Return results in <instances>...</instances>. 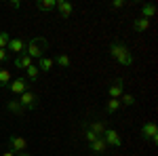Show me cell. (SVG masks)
Returning <instances> with one entry per match:
<instances>
[{
  "label": "cell",
  "mask_w": 158,
  "mask_h": 156,
  "mask_svg": "<svg viewBox=\"0 0 158 156\" xmlns=\"http://www.w3.org/2000/svg\"><path fill=\"white\" fill-rule=\"evenodd\" d=\"M38 76H40V70L36 68V63H34V65H30V68H27V78H30L32 82H36Z\"/></svg>",
  "instance_id": "23"
},
{
  "label": "cell",
  "mask_w": 158,
  "mask_h": 156,
  "mask_svg": "<svg viewBox=\"0 0 158 156\" xmlns=\"http://www.w3.org/2000/svg\"><path fill=\"white\" fill-rule=\"evenodd\" d=\"M21 106H23V110H36V106H38V97L32 93V91H25V93H21L19 95V99H17Z\"/></svg>",
  "instance_id": "4"
},
{
  "label": "cell",
  "mask_w": 158,
  "mask_h": 156,
  "mask_svg": "<svg viewBox=\"0 0 158 156\" xmlns=\"http://www.w3.org/2000/svg\"><path fill=\"white\" fill-rule=\"evenodd\" d=\"M118 101H120V106H133V103H135V97L131 95V93H122V95L118 97Z\"/></svg>",
  "instance_id": "22"
},
{
  "label": "cell",
  "mask_w": 158,
  "mask_h": 156,
  "mask_svg": "<svg viewBox=\"0 0 158 156\" xmlns=\"http://www.w3.org/2000/svg\"><path fill=\"white\" fill-rule=\"evenodd\" d=\"M6 59H9V53H6V48H0V63H4Z\"/></svg>",
  "instance_id": "27"
},
{
  "label": "cell",
  "mask_w": 158,
  "mask_h": 156,
  "mask_svg": "<svg viewBox=\"0 0 158 156\" xmlns=\"http://www.w3.org/2000/svg\"><path fill=\"white\" fill-rule=\"evenodd\" d=\"M11 9H15V11H17V9H21V2H19V0H13V2H11Z\"/></svg>",
  "instance_id": "28"
},
{
  "label": "cell",
  "mask_w": 158,
  "mask_h": 156,
  "mask_svg": "<svg viewBox=\"0 0 158 156\" xmlns=\"http://www.w3.org/2000/svg\"><path fill=\"white\" fill-rule=\"evenodd\" d=\"M25 48H27V42L21 40V38H11L9 44H6V51L15 53L17 57H19V55H25Z\"/></svg>",
  "instance_id": "6"
},
{
  "label": "cell",
  "mask_w": 158,
  "mask_h": 156,
  "mask_svg": "<svg viewBox=\"0 0 158 156\" xmlns=\"http://www.w3.org/2000/svg\"><path fill=\"white\" fill-rule=\"evenodd\" d=\"M9 40H11V36H9L6 32H0V48H6Z\"/></svg>",
  "instance_id": "24"
},
{
  "label": "cell",
  "mask_w": 158,
  "mask_h": 156,
  "mask_svg": "<svg viewBox=\"0 0 158 156\" xmlns=\"http://www.w3.org/2000/svg\"><path fill=\"white\" fill-rule=\"evenodd\" d=\"M9 84H11V72L4 70V68H0V86L4 89V86H9Z\"/></svg>",
  "instance_id": "20"
},
{
  "label": "cell",
  "mask_w": 158,
  "mask_h": 156,
  "mask_svg": "<svg viewBox=\"0 0 158 156\" xmlns=\"http://www.w3.org/2000/svg\"><path fill=\"white\" fill-rule=\"evenodd\" d=\"M124 4H127V2H124V0H114V2H112V4H110V6H112V9H122V6H124Z\"/></svg>",
  "instance_id": "26"
},
{
  "label": "cell",
  "mask_w": 158,
  "mask_h": 156,
  "mask_svg": "<svg viewBox=\"0 0 158 156\" xmlns=\"http://www.w3.org/2000/svg\"><path fill=\"white\" fill-rule=\"evenodd\" d=\"M9 150L15 152V154H21V152L27 150V141H25L21 135H11L9 137Z\"/></svg>",
  "instance_id": "3"
},
{
  "label": "cell",
  "mask_w": 158,
  "mask_h": 156,
  "mask_svg": "<svg viewBox=\"0 0 158 156\" xmlns=\"http://www.w3.org/2000/svg\"><path fill=\"white\" fill-rule=\"evenodd\" d=\"M141 137L143 139H150L152 144H156L158 141V127H156V122H146L143 127H141Z\"/></svg>",
  "instance_id": "5"
},
{
  "label": "cell",
  "mask_w": 158,
  "mask_h": 156,
  "mask_svg": "<svg viewBox=\"0 0 158 156\" xmlns=\"http://www.w3.org/2000/svg\"><path fill=\"white\" fill-rule=\"evenodd\" d=\"M2 156H17V154H15V152H11V150H9V152H4V154H2Z\"/></svg>",
  "instance_id": "29"
},
{
  "label": "cell",
  "mask_w": 158,
  "mask_h": 156,
  "mask_svg": "<svg viewBox=\"0 0 158 156\" xmlns=\"http://www.w3.org/2000/svg\"><path fill=\"white\" fill-rule=\"evenodd\" d=\"M36 6H38V11L51 13V11H55V6H57V0H38Z\"/></svg>",
  "instance_id": "14"
},
{
  "label": "cell",
  "mask_w": 158,
  "mask_h": 156,
  "mask_svg": "<svg viewBox=\"0 0 158 156\" xmlns=\"http://www.w3.org/2000/svg\"><path fill=\"white\" fill-rule=\"evenodd\" d=\"M101 137H103V141L108 145H114V148H120L122 145V137L118 135V131H114V129H106V133H103Z\"/></svg>",
  "instance_id": "7"
},
{
  "label": "cell",
  "mask_w": 158,
  "mask_h": 156,
  "mask_svg": "<svg viewBox=\"0 0 158 156\" xmlns=\"http://www.w3.org/2000/svg\"><path fill=\"white\" fill-rule=\"evenodd\" d=\"M55 9H57V13H59L61 17H70L74 13V4L68 2V0H57V6Z\"/></svg>",
  "instance_id": "11"
},
{
  "label": "cell",
  "mask_w": 158,
  "mask_h": 156,
  "mask_svg": "<svg viewBox=\"0 0 158 156\" xmlns=\"http://www.w3.org/2000/svg\"><path fill=\"white\" fill-rule=\"evenodd\" d=\"M19 156H32V154H30V152H21Z\"/></svg>",
  "instance_id": "30"
},
{
  "label": "cell",
  "mask_w": 158,
  "mask_h": 156,
  "mask_svg": "<svg viewBox=\"0 0 158 156\" xmlns=\"http://www.w3.org/2000/svg\"><path fill=\"white\" fill-rule=\"evenodd\" d=\"M118 110H120V101L118 99H110L108 103H106V112L108 114H116Z\"/></svg>",
  "instance_id": "21"
},
{
  "label": "cell",
  "mask_w": 158,
  "mask_h": 156,
  "mask_svg": "<svg viewBox=\"0 0 158 156\" xmlns=\"http://www.w3.org/2000/svg\"><path fill=\"white\" fill-rule=\"evenodd\" d=\"M30 65H34V59L30 55H19L15 59V68H19V70H27Z\"/></svg>",
  "instance_id": "12"
},
{
  "label": "cell",
  "mask_w": 158,
  "mask_h": 156,
  "mask_svg": "<svg viewBox=\"0 0 158 156\" xmlns=\"http://www.w3.org/2000/svg\"><path fill=\"white\" fill-rule=\"evenodd\" d=\"M110 55L118 61L120 65H124V68L133 65V53H131V48L127 47L124 42H112L110 44Z\"/></svg>",
  "instance_id": "1"
},
{
  "label": "cell",
  "mask_w": 158,
  "mask_h": 156,
  "mask_svg": "<svg viewBox=\"0 0 158 156\" xmlns=\"http://www.w3.org/2000/svg\"><path fill=\"white\" fill-rule=\"evenodd\" d=\"M6 110H9L11 114H17V116H23V114H25L23 106H21L17 99H11V101H6Z\"/></svg>",
  "instance_id": "13"
},
{
  "label": "cell",
  "mask_w": 158,
  "mask_h": 156,
  "mask_svg": "<svg viewBox=\"0 0 158 156\" xmlns=\"http://www.w3.org/2000/svg\"><path fill=\"white\" fill-rule=\"evenodd\" d=\"M89 150H91L93 154H97V156H103L106 152H108V144L103 141V137H97L95 141L89 144Z\"/></svg>",
  "instance_id": "9"
},
{
  "label": "cell",
  "mask_w": 158,
  "mask_h": 156,
  "mask_svg": "<svg viewBox=\"0 0 158 156\" xmlns=\"http://www.w3.org/2000/svg\"><path fill=\"white\" fill-rule=\"evenodd\" d=\"M154 15H156V4L154 2H148V4L141 6V17L143 19H152Z\"/></svg>",
  "instance_id": "16"
},
{
  "label": "cell",
  "mask_w": 158,
  "mask_h": 156,
  "mask_svg": "<svg viewBox=\"0 0 158 156\" xmlns=\"http://www.w3.org/2000/svg\"><path fill=\"white\" fill-rule=\"evenodd\" d=\"M53 63H57L59 68H70V63H72V59L68 57V55H63V53H59L55 59H53Z\"/></svg>",
  "instance_id": "19"
},
{
  "label": "cell",
  "mask_w": 158,
  "mask_h": 156,
  "mask_svg": "<svg viewBox=\"0 0 158 156\" xmlns=\"http://www.w3.org/2000/svg\"><path fill=\"white\" fill-rule=\"evenodd\" d=\"M106 129H108V127H106V122H101V120H93V122L89 124V131H93L97 137H101V135L106 133Z\"/></svg>",
  "instance_id": "15"
},
{
  "label": "cell",
  "mask_w": 158,
  "mask_h": 156,
  "mask_svg": "<svg viewBox=\"0 0 158 156\" xmlns=\"http://www.w3.org/2000/svg\"><path fill=\"white\" fill-rule=\"evenodd\" d=\"M36 68L42 70V72H51V70H53V59H51V57H40Z\"/></svg>",
  "instance_id": "18"
},
{
  "label": "cell",
  "mask_w": 158,
  "mask_h": 156,
  "mask_svg": "<svg viewBox=\"0 0 158 156\" xmlns=\"http://www.w3.org/2000/svg\"><path fill=\"white\" fill-rule=\"evenodd\" d=\"M150 27V19H143V17H137L133 21V30L135 32H146Z\"/></svg>",
  "instance_id": "17"
},
{
  "label": "cell",
  "mask_w": 158,
  "mask_h": 156,
  "mask_svg": "<svg viewBox=\"0 0 158 156\" xmlns=\"http://www.w3.org/2000/svg\"><path fill=\"white\" fill-rule=\"evenodd\" d=\"M122 93H124V80H122V78H118V80H114V82L110 84L108 95H110V99H118Z\"/></svg>",
  "instance_id": "8"
},
{
  "label": "cell",
  "mask_w": 158,
  "mask_h": 156,
  "mask_svg": "<svg viewBox=\"0 0 158 156\" xmlns=\"http://www.w3.org/2000/svg\"><path fill=\"white\" fill-rule=\"evenodd\" d=\"M47 48H49V40L47 38H32L27 42L25 55H30L32 59H40V57H44V51Z\"/></svg>",
  "instance_id": "2"
},
{
  "label": "cell",
  "mask_w": 158,
  "mask_h": 156,
  "mask_svg": "<svg viewBox=\"0 0 158 156\" xmlns=\"http://www.w3.org/2000/svg\"><path fill=\"white\" fill-rule=\"evenodd\" d=\"M85 137H86V141H89V144L97 139V135H95V133H93V131H89V129H86V131H85Z\"/></svg>",
  "instance_id": "25"
},
{
  "label": "cell",
  "mask_w": 158,
  "mask_h": 156,
  "mask_svg": "<svg viewBox=\"0 0 158 156\" xmlns=\"http://www.w3.org/2000/svg\"><path fill=\"white\" fill-rule=\"evenodd\" d=\"M9 89H11V93H15V95H21V93L27 91V80L19 76V78H15V80L9 84Z\"/></svg>",
  "instance_id": "10"
}]
</instances>
